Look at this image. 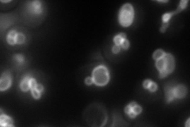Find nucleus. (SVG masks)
<instances>
[{"instance_id": "nucleus-8", "label": "nucleus", "mask_w": 190, "mask_h": 127, "mask_svg": "<svg viewBox=\"0 0 190 127\" xmlns=\"http://www.w3.org/2000/svg\"><path fill=\"white\" fill-rule=\"evenodd\" d=\"M188 94V88L185 85L179 83L174 85L173 88V95L175 99H182L185 98L186 95Z\"/></svg>"}, {"instance_id": "nucleus-3", "label": "nucleus", "mask_w": 190, "mask_h": 127, "mask_svg": "<svg viewBox=\"0 0 190 127\" xmlns=\"http://www.w3.org/2000/svg\"><path fill=\"white\" fill-rule=\"evenodd\" d=\"M135 18L134 6L130 2L122 5L118 13V22L122 27L128 28L132 25Z\"/></svg>"}, {"instance_id": "nucleus-14", "label": "nucleus", "mask_w": 190, "mask_h": 127, "mask_svg": "<svg viewBox=\"0 0 190 127\" xmlns=\"http://www.w3.org/2000/svg\"><path fill=\"white\" fill-rule=\"evenodd\" d=\"M188 0H182V1H180L178 8L176 9L175 11H173L174 15H178V14L182 12V11H184L185 9H186L187 6H188Z\"/></svg>"}, {"instance_id": "nucleus-21", "label": "nucleus", "mask_w": 190, "mask_h": 127, "mask_svg": "<svg viewBox=\"0 0 190 127\" xmlns=\"http://www.w3.org/2000/svg\"><path fill=\"white\" fill-rule=\"evenodd\" d=\"M120 47H121V49L124 50H128V48H130V42L128 41V38L126 39H124L123 42L120 45Z\"/></svg>"}, {"instance_id": "nucleus-1", "label": "nucleus", "mask_w": 190, "mask_h": 127, "mask_svg": "<svg viewBox=\"0 0 190 127\" xmlns=\"http://www.w3.org/2000/svg\"><path fill=\"white\" fill-rule=\"evenodd\" d=\"M83 119L91 126L102 127L107 122L108 115L104 106L96 103L90 105L86 109Z\"/></svg>"}, {"instance_id": "nucleus-4", "label": "nucleus", "mask_w": 190, "mask_h": 127, "mask_svg": "<svg viewBox=\"0 0 190 127\" xmlns=\"http://www.w3.org/2000/svg\"><path fill=\"white\" fill-rule=\"evenodd\" d=\"M91 76L93 78V84L97 87H105L110 81V70L104 65L95 67L91 73Z\"/></svg>"}, {"instance_id": "nucleus-27", "label": "nucleus", "mask_w": 190, "mask_h": 127, "mask_svg": "<svg viewBox=\"0 0 190 127\" xmlns=\"http://www.w3.org/2000/svg\"><path fill=\"white\" fill-rule=\"evenodd\" d=\"M185 125L186 127H189L190 125V118H188V119H187V121H186L185 124Z\"/></svg>"}, {"instance_id": "nucleus-7", "label": "nucleus", "mask_w": 190, "mask_h": 127, "mask_svg": "<svg viewBox=\"0 0 190 127\" xmlns=\"http://www.w3.org/2000/svg\"><path fill=\"white\" fill-rule=\"evenodd\" d=\"M13 76L11 71L6 70L2 73L0 77V92H6L12 85Z\"/></svg>"}, {"instance_id": "nucleus-9", "label": "nucleus", "mask_w": 190, "mask_h": 127, "mask_svg": "<svg viewBox=\"0 0 190 127\" xmlns=\"http://www.w3.org/2000/svg\"><path fill=\"white\" fill-rule=\"evenodd\" d=\"M1 115H0V125L3 127H15V121L12 117L9 116L8 115L4 114L2 111V109H0Z\"/></svg>"}, {"instance_id": "nucleus-11", "label": "nucleus", "mask_w": 190, "mask_h": 127, "mask_svg": "<svg viewBox=\"0 0 190 127\" xmlns=\"http://www.w3.org/2000/svg\"><path fill=\"white\" fill-rule=\"evenodd\" d=\"M31 77L32 76L29 74H26L21 79L19 88L22 92H28L30 91V79H31Z\"/></svg>"}, {"instance_id": "nucleus-20", "label": "nucleus", "mask_w": 190, "mask_h": 127, "mask_svg": "<svg viewBox=\"0 0 190 127\" xmlns=\"http://www.w3.org/2000/svg\"><path fill=\"white\" fill-rule=\"evenodd\" d=\"M158 89H159V86H158L157 83H155V81L152 80L151 83L150 84V86H149L147 91H148L149 92H151V93H155V92H157Z\"/></svg>"}, {"instance_id": "nucleus-28", "label": "nucleus", "mask_w": 190, "mask_h": 127, "mask_svg": "<svg viewBox=\"0 0 190 127\" xmlns=\"http://www.w3.org/2000/svg\"><path fill=\"white\" fill-rule=\"evenodd\" d=\"M158 2H162V3H165V2H168V1L166 0V1H160V0H159V1H157Z\"/></svg>"}, {"instance_id": "nucleus-13", "label": "nucleus", "mask_w": 190, "mask_h": 127, "mask_svg": "<svg viewBox=\"0 0 190 127\" xmlns=\"http://www.w3.org/2000/svg\"><path fill=\"white\" fill-rule=\"evenodd\" d=\"M126 38H127V34L125 33H124V32L118 33V34H116V36H114V38H113L114 45L120 46V45H121V43L123 42L124 39H126Z\"/></svg>"}, {"instance_id": "nucleus-26", "label": "nucleus", "mask_w": 190, "mask_h": 127, "mask_svg": "<svg viewBox=\"0 0 190 127\" xmlns=\"http://www.w3.org/2000/svg\"><path fill=\"white\" fill-rule=\"evenodd\" d=\"M36 88H37L39 92H41V93H43L44 92V87L43 85H42L41 83H37V87H36Z\"/></svg>"}, {"instance_id": "nucleus-10", "label": "nucleus", "mask_w": 190, "mask_h": 127, "mask_svg": "<svg viewBox=\"0 0 190 127\" xmlns=\"http://www.w3.org/2000/svg\"><path fill=\"white\" fill-rule=\"evenodd\" d=\"M174 83H168L165 84L164 87V92H165V97L166 103L169 104L172 102L175 99L173 95V88H174Z\"/></svg>"}, {"instance_id": "nucleus-25", "label": "nucleus", "mask_w": 190, "mask_h": 127, "mask_svg": "<svg viewBox=\"0 0 190 127\" xmlns=\"http://www.w3.org/2000/svg\"><path fill=\"white\" fill-rule=\"evenodd\" d=\"M169 26V23H165V24H162L160 28H159V31L161 32L162 33H164L165 31H166V29Z\"/></svg>"}, {"instance_id": "nucleus-16", "label": "nucleus", "mask_w": 190, "mask_h": 127, "mask_svg": "<svg viewBox=\"0 0 190 127\" xmlns=\"http://www.w3.org/2000/svg\"><path fill=\"white\" fill-rule=\"evenodd\" d=\"M165 52L164 51L163 49H162V48H158L153 52V54H152V59L155 60V61H157L159 60V58H161L162 56H163L165 55Z\"/></svg>"}, {"instance_id": "nucleus-15", "label": "nucleus", "mask_w": 190, "mask_h": 127, "mask_svg": "<svg viewBox=\"0 0 190 127\" xmlns=\"http://www.w3.org/2000/svg\"><path fill=\"white\" fill-rule=\"evenodd\" d=\"M174 16L173 11L170 12H165L163 15H162V24H165V23H169L170 19L172 18V17Z\"/></svg>"}, {"instance_id": "nucleus-12", "label": "nucleus", "mask_w": 190, "mask_h": 127, "mask_svg": "<svg viewBox=\"0 0 190 127\" xmlns=\"http://www.w3.org/2000/svg\"><path fill=\"white\" fill-rule=\"evenodd\" d=\"M18 32L15 30V29H11L7 33V35H6V42L10 45H17L16 40H17V36H18Z\"/></svg>"}, {"instance_id": "nucleus-2", "label": "nucleus", "mask_w": 190, "mask_h": 127, "mask_svg": "<svg viewBox=\"0 0 190 127\" xmlns=\"http://www.w3.org/2000/svg\"><path fill=\"white\" fill-rule=\"evenodd\" d=\"M155 68L159 72V78L164 79L174 72L175 69V58L170 52H165L163 56L155 61Z\"/></svg>"}, {"instance_id": "nucleus-6", "label": "nucleus", "mask_w": 190, "mask_h": 127, "mask_svg": "<svg viewBox=\"0 0 190 127\" xmlns=\"http://www.w3.org/2000/svg\"><path fill=\"white\" fill-rule=\"evenodd\" d=\"M25 8L27 11L33 16H40L43 14L44 11L42 2L38 0L27 2Z\"/></svg>"}, {"instance_id": "nucleus-19", "label": "nucleus", "mask_w": 190, "mask_h": 127, "mask_svg": "<svg viewBox=\"0 0 190 127\" xmlns=\"http://www.w3.org/2000/svg\"><path fill=\"white\" fill-rule=\"evenodd\" d=\"M25 35L22 33H18L17 36L16 43L17 45H22L25 42Z\"/></svg>"}, {"instance_id": "nucleus-18", "label": "nucleus", "mask_w": 190, "mask_h": 127, "mask_svg": "<svg viewBox=\"0 0 190 127\" xmlns=\"http://www.w3.org/2000/svg\"><path fill=\"white\" fill-rule=\"evenodd\" d=\"M30 93H31V95L34 99L39 100L41 98L42 93L41 92H39L37 88H34V89L30 90Z\"/></svg>"}, {"instance_id": "nucleus-24", "label": "nucleus", "mask_w": 190, "mask_h": 127, "mask_svg": "<svg viewBox=\"0 0 190 127\" xmlns=\"http://www.w3.org/2000/svg\"><path fill=\"white\" fill-rule=\"evenodd\" d=\"M120 51H121V47H120V45H114L112 47V52H113V54H118Z\"/></svg>"}, {"instance_id": "nucleus-17", "label": "nucleus", "mask_w": 190, "mask_h": 127, "mask_svg": "<svg viewBox=\"0 0 190 127\" xmlns=\"http://www.w3.org/2000/svg\"><path fill=\"white\" fill-rule=\"evenodd\" d=\"M13 60L16 61L18 64L22 65L25 61V56L23 54H21V53H17V54H15L13 56Z\"/></svg>"}, {"instance_id": "nucleus-23", "label": "nucleus", "mask_w": 190, "mask_h": 127, "mask_svg": "<svg viewBox=\"0 0 190 127\" xmlns=\"http://www.w3.org/2000/svg\"><path fill=\"white\" fill-rule=\"evenodd\" d=\"M84 83L87 86H91L93 84V80L92 76H87V77L85 78Z\"/></svg>"}, {"instance_id": "nucleus-22", "label": "nucleus", "mask_w": 190, "mask_h": 127, "mask_svg": "<svg viewBox=\"0 0 190 127\" xmlns=\"http://www.w3.org/2000/svg\"><path fill=\"white\" fill-rule=\"evenodd\" d=\"M151 82H152V80H151V79H144V80L142 81V88H144L145 90H147L149 88V86H150V84L151 83Z\"/></svg>"}, {"instance_id": "nucleus-5", "label": "nucleus", "mask_w": 190, "mask_h": 127, "mask_svg": "<svg viewBox=\"0 0 190 127\" xmlns=\"http://www.w3.org/2000/svg\"><path fill=\"white\" fill-rule=\"evenodd\" d=\"M125 115L131 119H135L142 112V107L136 101H132L124 107Z\"/></svg>"}]
</instances>
